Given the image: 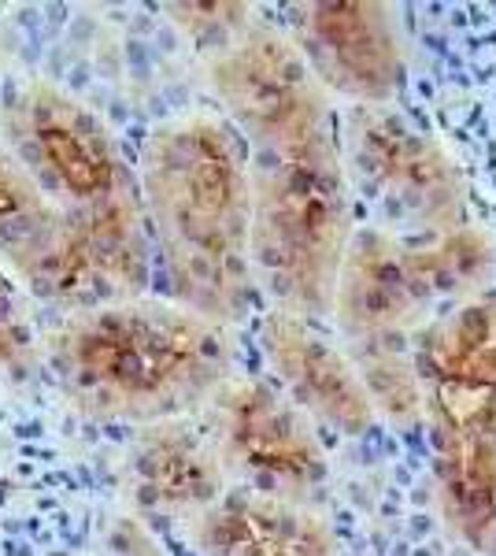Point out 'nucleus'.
I'll return each mask as SVG.
<instances>
[{
	"label": "nucleus",
	"instance_id": "1",
	"mask_svg": "<svg viewBox=\"0 0 496 556\" xmlns=\"http://www.w3.org/2000/svg\"><path fill=\"white\" fill-rule=\"evenodd\" d=\"M0 130L60 215L56 249L30 290L67 312L145 298L149 227L138 175L101 115L56 83L26 78L0 104Z\"/></svg>",
	"mask_w": 496,
	"mask_h": 556
},
{
	"label": "nucleus",
	"instance_id": "2",
	"mask_svg": "<svg viewBox=\"0 0 496 556\" xmlns=\"http://www.w3.org/2000/svg\"><path fill=\"white\" fill-rule=\"evenodd\" d=\"M138 193L175 304L230 327L256 298L249 149L222 115L164 119L141 146Z\"/></svg>",
	"mask_w": 496,
	"mask_h": 556
},
{
	"label": "nucleus",
	"instance_id": "3",
	"mask_svg": "<svg viewBox=\"0 0 496 556\" xmlns=\"http://www.w3.org/2000/svg\"><path fill=\"white\" fill-rule=\"evenodd\" d=\"M44 356L78 412L138 427L186 419L233 375L230 330L156 298L71 312Z\"/></svg>",
	"mask_w": 496,
	"mask_h": 556
},
{
	"label": "nucleus",
	"instance_id": "4",
	"mask_svg": "<svg viewBox=\"0 0 496 556\" xmlns=\"http://www.w3.org/2000/svg\"><path fill=\"white\" fill-rule=\"evenodd\" d=\"M252 275L275 308L327 319L352 238V182L338 123L249 149Z\"/></svg>",
	"mask_w": 496,
	"mask_h": 556
},
{
	"label": "nucleus",
	"instance_id": "5",
	"mask_svg": "<svg viewBox=\"0 0 496 556\" xmlns=\"http://www.w3.org/2000/svg\"><path fill=\"white\" fill-rule=\"evenodd\" d=\"M496 275V241L482 223L453 235L404 238L385 227L352 230L330 298L345 349L415 342L441 304L478 301Z\"/></svg>",
	"mask_w": 496,
	"mask_h": 556
},
{
	"label": "nucleus",
	"instance_id": "6",
	"mask_svg": "<svg viewBox=\"0 0 496 556\" xmlns=\"http://www.w3.org/2000/svg\"><path fill=\"white\" fill-rule=\"evenodd\" d=\"M338 138L348 182L356 178L419 238L453 235L474 223L467 178L453 152L393 104L348 108Z\"/></svg>",
	"mask_w": 496,
	"mask_h": 556
},
{
	"label": "nucleus",
	"instance_id": "7",
	"mask_svg": "<svg viewBox=\"0 0 496 556\" xmlns=\"http://www.w3.org/2000/svg\"><path fill=\"white\" fill-rule=\"evenodd\" d=\"M207 438L222 468L245 490L304 501L327 479L319 430L275 382L230 375L207 401Z\"/></svg>",
	"mask_w": 496,
	"mask_h": 556
},
{
	"label": "nucleus",
	"instance_id": "8",
	"mask_svg": "<svg viewBox=\"0 0 496 556\" xmlns=\"http://www.w3.org/2000/svg\"><path fill=\"white\" fill-rule=\"evenodd\" d=\"M207 89L245 149L338 123L327 89L311 75L293 34L252 20L238 38L207 52Z\"/></svg>",
	"mask_w": 496,
	"mask_h": 556
},
{
	"label": "nucleus",
	"instance_id": "9",
	"mask_svg": "<svg viewBox=\"0 0 496 556\" xmlns=\"http://www.w3.org/2000/svg\"><path fill=\"white\" fill-rule=\"evenodd\" d=\"M434 501L441 527L474 556H496V393L430 382Z\"/></svg>",
	"mask_w": 496,
	"mask_h": 556
},
{
	"label": "nucleus",
	"instance_id": "10",
	"mask_svg": "<svg viewBox=\"0 0 496 556\" xmlns=\"http://www.w3.org/2000/svg\"><path fill=\"white\" fill-rule=\"evenodd\" d=\"M296 49L311 75L352 108H390L408 78V41L393 4L382 0H315L296 8Z\"/></svg>",
	"mask_w": 496,
	"mask_h": 556
},
{
	"label": "nucleus",
	"instance_id": "11",
	"mask_svg": "<svg viewBox=\"0 0 496 556\" xmlns=\"http://www.w3.org/2000/svg\"><path fill=\"white\" fill-rule=\"evenodd\" d=\"M259 349L278 379V390L308 419H319L345 438L367 434L378 424L345 345L319 330L315 319L270 308L259 323Z\"/></svg>",
	"mask_w": 496,
	"mask_h": 556
},
{
	"label": "nucleus",
	"instance_id": "12",
	"mask_svg": "<svg viewBox=\"0 0 496 556\" xmlns=\"http://www.w3.org/2000/svg\"><path fill=\"white\" fill-rule=\"evenodd\" d=\"M189 538L204 556H348L315 508L256 490H227L189 519Z\"/></svg>",
	"mask_w": 496,
	"mask_h": 556
},
{
	"label": "nucleus",
	"instance_id": "13",
	"mask_svg": "<svg viewBox=\"0 0 496 556\" xmlns=\"http://www.w3.org/2000/svg\"><path fill=\"white\" fill-rule=\"evenodd\" d=\"M126 479L138 505L164 516H201L222 497L230 475L222 468L207 430L186 419H164L138 430L126 453Z\"/></svg>",
	"mask_w": 496,
	"mask_h": 556
},
{
	"label": "nucleus",
	"instance_id": "14",
	"mask_svg": "<svg viewBox=\"0 0 496 556\" xmlns=\"http://www.w3.org/2000/svg\"><path fill=\"white\" fill-rule=\"evenodd\" d=\"M422 382L482 386L496 393V301H467L415 338Z\"/></svg>",
	"mask_w": 496,
	"mask_h": 556
},
{
	"label": "nucleus",
	"instance_id": "15",
	"mask_svg": "<svg viewBox=\"0 0 496 556\" xmlns=\"http://www.w3.org/2000/svg\"><path fill=\"white\" fill-rule=\"evenodd\" d=\"M56 235L60 215L0 141V264L34 286L56 249Z\"/></svg>",
	"mask_w": 496,
	"mask_h": 556
},
{
	"label": "nucleus",
	"instance_id": "16",
	"mask_svg": "<svg viewBox=\"0 0 496 556\" xmlns=\"http://www.w3.org/2000/svg\"><path fill=\"white\" fill-rule=\"evenodd\" d=\"M356 364L378 424L415 430L427 424V382L415 361V342H385L345 349Z\"/></svg>",
	"mask_w": 496,
	"mask_h": 556
},
{
	"label": "nucleus",
	"instance_id": "17",
	"mask_svg": "<svg viewBox=\"0 0 496 556\" xmlns=\"http://www.w3.org/2000/svg\"><path fill=\"white\" fill-rule=\"evenodd\" d=\"M38 367H41L38 327L30 319L23 290L8 278V271H0V375L23 382Z\"/></svg>",
	"mask_w": 496,
	"mask_h": 556
},
{
	"label": "nucleus",
	"instance_id": "18",
	"mask_svg": "<svg viewBox=\"0 0 496 556\" xmlns=\"http://www.w3.org/2000/svg\"><path fill=\"white\" fill-rule=\"evenodd\" d=\"M167 12L207 52L222 49L252 23L249 4H170Z\"/></svg>",
	"mask_w": 496,
	"mask_h": 556
}]
</instances>
